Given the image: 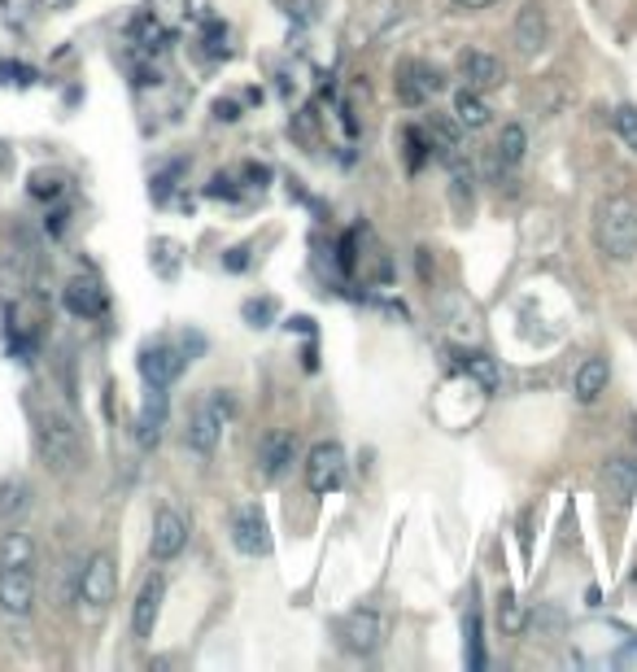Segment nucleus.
I'll return each mask as SVG.
<instances>
[{
	"mask_svg": "<svg viewBox=\"0 0 637 672\" xmlns=\"http://www.w3.org/2000/svg\"><path fill=\"white\" fill-rule=\"evenodd\" d=\"M292 459H297V437H292V433H266V437H262L258 463H262L266 476H284Z\"/></svg>",
	"mask_w": 637,
	"mask_h": 672,
	"instance_id": "obj_17",
	"label": "nucleus"
},
{
	"mask_svg": "<svg viewBox=\"0 0 637 672\" xmlns=\"http://www.w3.org/2000/svg\"><path fill=\"white\" fill-rule=\"evenodd\" d=\"M114 594H118L114 555H110V550H97V555L84 563V572H79V602H84L88 611H105V607L114 602Z\"/></svg>",
	"mask_w": 637,
	"mask_h": 672,
	"instance_id": "obj_4",
	"label": "nucleus"
},
{
	"mask_svg": "<svg viewBox=\"0 0 637 672\" xmlns=\"http://www.w3.org/2000/svg\"><path fill=\"white\" fill-rule=\"evenodd\" d=\"M153 249H158V271L171 275V271H175V253H179V245H175V240H158Z\"/></svg>",
	"mask_w": 637,
	"mask_h": 672,
	"instance_id": "obj_28",
	"label": "nucleus"
},
{
	"mask_svg": "<svg viewBox=\"0 0 637 672\" xmlns=\"http://www.w3.org/2000/svg\"><path fill=\"white\" fill-rule=\"evenodd\" d=\"M32 428H36V450L53 472H75L88 459L84 446V428L75 424V415H66L62 407H32Z\"/></svg>",
	"mask_w": 637,
	"mask_h": 672,
	"instance_id": "obj_1",
	"label": "nucleus"
},
{
	"mask_svg": "<svg viewBox=\"0 0 637 672\" xmlns=\"http://www.w3.org/2000/svg\"><path fill=\"white\" fill-rule=\"evenodd\" d=\"M184 546H188V520H184L175 507H158V515H153V537H149V555H153L158 563H171V559L184 555Z\"/></svg>",
	"mask_w": 637,
	"mask_h": 672,
	"instance_id": "obj_7",
	"label": "nucleus"
},
{
	"mask_svg": "<svg viewBox=\"0 0 637 672\" xmlns=\"http://www.w3.org/2000/svg\"><path fill=\"white\" fill-rule=\"evenodd\" d=\"M66 310L79 314V319H101L105 314V288L97 279H71L66 293H62Z\"/></svg>",
	"mask_w": 637,
	"mask_h": 672,
	"instance_id": "obj_16",
	"label": "nucleus"
},
{
	"mask_svg": "<svg viewBox=\"0 0 637 672\" xmlns=\"http://www.w3.org/2000/svg\"><path fill=\"white\" fill-rule=\"evenodd\" d=\"M0 568H36V537L23 528L0 537Z\"/></svg>",
	"mask_w": 637,
	"mask_h": 672,
	"instance_id": "obj_20",
	"label": "nucleus"
},
{
	"mask_svg": "<svg viewBox=\"0 0 637 672\" xmlns=\"http://www.w3.org/2000/svg\"><path fill=\"white\" fill-rule=\"evenodd\" d=\"M602 485L615 502H628L637 494V463L633 459H607L602 463Z\"/></svg>",
	"mask_w": 637,
	"mask_h": 672,
	"instance_id": "obj_19",
	"label": "nucleus"
},
{
	"mask_svg": "<svg viewBox=\"0 0 637 672\" xmlns=\"http://www.w3.org/2000/svg\"><path fill=\"white\" fill-rule=\"evenodd\" d=\"M184 363H188L184 350H175V346H149V350L140 354V376L149 381V389H166V385L179 381Z\"/></svg>",
	"mask_w": 637,
	"mask_h": 672,
	"instance_id": "obj_12",
	"label": "nucleus"
},
{
	"mask_svg": "<svg viewBox=\"0 0 637 672\" xmlns=\"http://www.w3.org/2000/svg\"><path fill=\"white\" fill-rule=\"evenodd\" d=\"M459 372L472 376L480 389H498V363H494L489 354H480V350H472V354L463 350V354H459Z\"/></svg>",
	"mask_w": 637,
	"mask_h": 672,
	"instance_id": "obj_23",
	"label": "nucleus"
},
{
	"mask_svg": "<svg viewBox=\"0 0 637 672\" xmlns=\"http://www.w3.org/2000/svg\"><path fill=\"white\" fill-rule=\"evenodd\" d=\"M611 127H615V132H620V140L637 153V110H633V105H620V110L611 114Z\"/></svg>",
	"mask_w": 637,
	"mask_h": 672,
	"instance_id": "obj_25",
	"label": "nucleus"
},
{
	"mask_svg": "<svg viewBox=\"0 0 637 672\" xmlns=\"http://www.w3.org/2000/svg\"><path fill=\"white\" fill-rule=\"evenodd\" d=\"M454 119H459V127H472V132L489 123V105L480 101L476 88H463V92L454 97Z\"/></svg>",
	"mask_w": 637,
	"mask_h": 672,
	"instance_id": "obj_22",
	"label": "nucleus"
},
{
	"mask_svg": "<svg viewBox=\"0 0 637 672\" xmlns=\"http://www.w3.org/2000/svg\"><path fill=\"white\" fill-rule=\"evenodd\" d=\"M498 620H502L507 633H520V629H524V611H520V602H515L511 594L498 598Z\"/></svg>",
	"mask_w": 637,
	"mask_h": 672,
	"instance_id": "obj_26",
	"label": "nucleus"
},
{
	"mask_svg": "<svg viewBox=\"0 0 637 672\" xmlns=\"http://www.w3.org/2000/svg\"><path fill=\"white\" fill-rule=\"evenodd\" d=\"M0 75H5L10 84H36V71H27L18 62H0Z\"/></svg>",
	"mask_w": 637,
	"mask_h": 672,
	"instance_id": "obj_29",
	"label": "nucleus"
},
{
	"mask_svg": "<svg viewBox=\"0 0 637 672\" xmlns=\"http://www.w3.org/2000/svg\"><path fill=\"white\" fill-rule=\"evenodd\" d=\"M232 542H236L240 555H253V559L271 550V533H266V520H262L258 507L236 511V520H232Z\"/></svg>",
	"mask_w": 637,
	"mask_h": 672,
	"instance_id": "obj_13",
	"label": "nucleus"
},
{
	"mask_svg": "<svg viewBox=\"0 0 637 672\" xmlns=\"http://www.w3.org/2000/svg\"><path fill=\"white\" fill-rule=\"evenodd\" d=\"M27 507H32V485L23 476L0 481V520H18Z\"/></svg>",
	"mask_w": 637,
	"mask_h": 672,
	"instance_id": "obj_21",
	"label": "nucleus"
},
{
	"mask_svg": "<svg viewBox=\"0 0 637 672\" xmlns=\"http://www.w3.org/2000/svg\"><path fill=\"white\" fill-rule=\"evenodd\" d=\"M633 441H637V415H633Z\"/></svg>",
	"mask_w": 637,
	"mask_h": 672,
	"instance_id": "obj_36",
	"label": "nucleus"
},
{
	"mask_svg": "<svg viewBox=\"0 0 637 672\" xmlns=\"http://www.w3.org/2000/svg\"><path fill=\"white\" fill-rule=\"evenodd\" d=\"M515 45L520 53H541L550 45V14L541 0H524L520 14H515Z\"/></svg>",
	"mask_w": 637,
	"mask_h": 672,
	"instance_id": "obj_11",
	"label": "nucleus"
},
{
	"mask_svg": "<svg viewBox=\"0 0 637 672\" xmlns=\"http://www.w3.org/2000/svg\"><path fill=\"white\" fill-rule=\"evenodd\" d=\"M245 262H249V258H245V249H227V258H223V266H227V271H245Z\"/></svg>",
	"mask_w": 637,
	"mask_h": 672,
	"instance_id": "obj_33",
	"label": "nucleus"
},
{
	"mask_svg": "<svg viewBox=\"0 0 637 672\" xmlns=\"http://www.w3.org/2000/svg\"><path fill=\"white\" fill-rule=\"evenodd\" d=\"M162 602H166V581H162V572H153V576L140 585L136 607H132V633H136L140 642H149V637H153L158 615H162Z\"/></svg>",
	"mask_w": 637,
	"mask_h": 672,
	"instance_id": "obj_10",
	"label": "nucleus"
},
{
	"mask_svg": "<svg viewBox=\"0 0 637 672\" xmlns=\"http://www.w3.org/2000/svg\"><path fill=\"white\" fill-rule=\"evenodd\" d=\"M454 5H459V10H489L494 0H454Z\"/></svg>",
	"mask_w": 637,
	"mask_h": 672,
	"instance_id": "obj_35",
	"label": "nucleus"
},
{
	"mask_svg": "<svg viewBox=\"0 0 637 672\" xmlns=\"http://www.w3.org/2000/svg\"><path fill=\"white\" fill-rule=\"evenodd\" d=\"M394 88H398V101L415 110V105H424L428 97H437L446 88V75L437 66H424V62H402Z\"/></svg>",
	"mask_w": 637,
	"mask_h": 672,
	"instance_id": "obj_6",
	"label": "nucleus"
},
{
	"mask_svg": "<svg viewBox=\"0 0 637 672\" xmlns=\"http://www.w3.org/2000/svg\"><path fill=\"white\" fill-rule=\"evenodd\" d=\"M36 594V568H0V611L5 615H32Z\"/></svg>",
	"mask_w": 637,
	"mask_h": 672,
	"instance_id": "obj_8",
	"label": "nucleus"
},
{
	"mask_svg": "<svg viewBox=\"0 0 637 672\" xmlns=\"http://www.w3.org/2000/svg\"><path fill=\"white\" fill-rule=\"evenodd\" d=\"M214 114H218L223 123H236V119H240V110H236L232 101H218V105H214Z\"/></svg>",
	"mask_w": 637,
	"mask_h": 672,
	"instance_id": "obj_34",
	"label": "nucleus"
},
{
	"mask_svg": "<svg viewBox=\"0 0 637 672\" xmlns=\"http://www.w3.org/2000/svg\"><path fill=\"white\" fill-rule=\"evenodd\" d=\"M594 245L611 262H633L637 258V201L633 197H602L594 210Z\"/></svg>",
	"mask_w": 637,
	"mask_h": 672,
	"instance_id": "obj_2",
	"label": "nucleus"
},
{
	"mask_svg": "<svg viewBox=\"0 0 637 672\" xmlns=\"http://www.w3.org/2000/svg\"><path fill=\"white\" fill-rule=\"evenodd\" d=\"M271 314H275V301H271V297H262V301H245V319H249L253 327H266Z\"/></svg>",
	"mask_w": 637,
	"mask_h": 672,
	"instance_id": "obj_27",
	"label": "nucleus"
},
{
	"mask_svg": "<svg viewBox=\"0 0 637 672\" xmlns=\"http://www.w3.org/2000/svg\"><path fill=\"white\" fill-rule=\"evenodd\" d=\"M341 481H346V450L337 441H318L305 455V485H310V494H333V489H341Z\"/></svg>",
	"mask_w": 637,
	"mask_h": 672,
	"instance_id": "obj_5",
	"label": "nucleus"
},
{
	"mask_svg": "<svg viewBox=\"0 0 637 672\" xmlns=\"http://www.w3.org/2000/svg\"><path fill=\"white\" fill-rule=\"evenodd\" d=\"M162 428H166V394L162 389H149L140 415H136V446L140 450H153L162 441Z\"/></svg>",
	"mask_w": 637,
	"mask_h": 672,
	"instance_id": "obj_15",
	"label": "nucleus"
},
{
	"mask_svg": "<svg viewBox=\"0 0 637 672\" xmlns=\"http://www.w3.org/2000/svg\"><path fill=\"white\" fill-rule=\"evenodd\" d=\"M232 398L218 389V394H205L197 407H192V415H188V446L197 450V455H210L214 446H218V437H223V424L232 420Z\"/></svg>",
	"mask_w": 637,
	"mask_h": 672,
	"instance_id": "obj_3",
	"label": "nucleus"
},
{
	"mask_svg": "<svg viewBox=\"0 0 637 672\" xmlns=\"http://www.w3.org/2000/svg\"><path fill=\"white\" fill-rule=\"evenodd\" d=\"M32 192H36V197H58V192H62V179H58V175H36V179H32Z\"/></svg>",
	"mask_w": 637,
	"mask_h": 672,
	"instance_id": "obj_30",
	"label": "nucleus"
},
{
	"mask_svg": "<svg viewBox=\"0 0 637 672\" xmlns=\"http://www.w3.org/2000/svg\"><path fill=\"white\" fill-rule=\"evenodd\" d=\"M205 197H236V188H232V179H227V175H214V179H210V188H205Z\"/></svg>",
	"mask_w": 637,
	"mask_h": 672,
	"instance_id": "obj_31",
	"label": "nucleus"
},
{
	"mask_svg": "<svg viewBox=\"0 0 637 672\" xmlns=\"http://www.w3.org/2000/svg\"><path fill=\"white\" fill-rule=\"evenodd\" d=\"M459 75L467 79V88L485 92V88H498L502 84V62L485 49H463L459 53Z\"/></svg>",
	"mask_w": 637,
	"mask_h": 672,
	"instance_id": "obj_14",
	"label": "nucleus"
},
{
	"mask_svg": "<svg viewBox=\"0 0 637 672\" xmlns=\"http://www.w3.org/2000/svg\"><path fill=\"white\" fill-rule=\"evenodd\" d=\"M337 637L350 655H372L385 637V620L376 611H350L341 624H337Z\"/></svg>",
	"mask_w": 637,
	"mask_h": 672,
	"instance_id": "obj_9",
	"label": "nucleus"
},
{
	"mask_svg": "<svg viewBox=\"0 0 637 672\" xmlns=\"http://www.w3.org/2000/svg\"><path fill=\"white\" fill-rule=\"evenodd\" d=\"M245 179H249L253 188H262V184L271 179V171H266V166H253V162H249V166H245Z\"/></svg>",
	"mask_w": 637,
	"mask_h": 672,
	"instance_id": "obj_32",
	"label": "nucleus"
},
{
	"mask_svg": "<svg viewBox=\"0 0 637 672\" xmlns=\"http://www.w3.org/2000/svg\"><path fill=\"white\" fill-rule=\"evenodd\" d=\"M524 153H528V132L520 123H507L502 136H498V162L515 166V162H524Z\"/></svg>",
	"mask_w": 637,
	"mask_h": 672,
	"instance_id": "obj_24",
	"label": "nucleus"
},
{
	"mask_svg": "<svg viewBox=\"0 0 637 672\" xmlns=\"http://www.w3.org/2000/svg\"><path fill=\"white\" fill-rule=\"evenodd\" d=\"M607 381H611V372H607V359H585V363L576 368V381H572V394H576V402H580V407L598 402V398L607 394Z\"/></svg>",
	"mask_w": 637,
	"mask_h": 672,
	"instance_id": "obj_18",
	"label": "nucleus"
}]
</instances>
